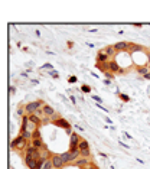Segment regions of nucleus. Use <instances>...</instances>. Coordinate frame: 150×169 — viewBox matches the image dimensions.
Listing matches in <instances>:
<instances>
[{
  "mask_svg": "<svg viewBox=\"0 0 150 169\" xmlns=\"http://www.w3.org/2000/svg\"><path fill=\"white\" fill-rule=\"evenodd\" d=\"M78 149H80V150H87V149H90V143H88V140H87V139H81Z\"/></svg>",
  "mask_w": 150,
  "mask_h": 169,
  "instance_id": "20",
  "label": "nucleus"
},
{
  "mask_svg": "<svg viewBox=\"0 0 150 169\" xmlns=\"http://www.w3.org/2000/svg\"><path fill=\"white\" fill-rule=\"evenodd\" d=\"M49 159V156H41L39 159H38V162H36V169H42V166L45 165V162Z\"/></svg>",
  "mask_w": 150,
  "mask_h": 169,
  "instance_id": "19",
  "label": "nucleus"
},
{
  "mask_svg": "<svg viewBox=\"0 0 150 169\" xmlns=\"http://www.w3.org/2000/svg\"><path fill=\"white\" fill-rule=\"evenodd\" d=\"M52 168H53V165H52V160H50V158H49V159L45 162V165L42 166V169H52Z\"/></svg>",
  "mask_w": 150,
  "mask_h": 169,
  "instance_id": "25",
  "label": "nucleus"
},
{
  "mask_svg": "<svg viewBox=\"0 0 150 169\" xmlns=\"http://www.w3.org/2000/svg\"><path fill=\"white\" fill-rule=\"evenodd\" d=\"M74 46V42L72 41H68V48H72Z\"/></svg>",
  "mask_w": 150,
  "mask_h": 169,
  "instance_id": "39",
  "label": "nucleus"
},
{
  "mask_svg": "<svg viewBox=\"0 0 150 169\" xmlns=\"http://www.w3.org/2000/svg\"><path fill=\"white\" fill-rule=\"evenodd\" d=\"M77 81H78V78H77L75 75H71V77L68 78V83H69V84H75Z\"/></svg>",
  "mask_w": 150,
  "mask_h": 169,
  "instance_id": "28",
  "label": "nucleus"
},
{
  "mask_svg": "<svg viewBox=\"0 0 150 169\" xmlns=\"http://www.w3.org/2000/svg\"><path fill=\"white\" fill-rule=\"evenodd\" d=\"M104 84H105V85H110V84H111V81H110V80H105V81H104Z\"/></svg>",
  "mask_w": 150,
  "mask_h": 169,
  "instance_id": "41",
  "label": "nucleus"
},
{
  "mask_svg": "<svg viewBox=\"0 0 150 169\" xmlns=\"http://www.w3.org/2000/svg\"><path fill=\"white\" fill-rule=\"evenodd\" d=\"M69 100L72 101V104H75V103H77V97H75L74 94H71V96H69Z\"/></svg>",
  "mask_w": 150,
  "mask_h": 169,
  "instance_id": "35",
  "label": "nucleus"
},
{
  "mask_svg": "<svg viewBox=\"0 0 150 169\" xmlns=\"http://www.w3.org/2000/svg\"><path fill=\"white\" fill-rule=\"evenodd\" d=\"M110 56L105 53L104 51H98L97 53V64H105V62H110Z\"/></svg>",
  "mask_w": 150,
  "mask_h": 169,
  "instance_id": "10",
  "label": "nucleus"
},
{
  "mask_svg": "<svg viewBox=\"0 0 150 169\" xmlns=\"http://www.w3.org/2000/svg\"><path fill=\"white\" fill-rule=\"evenodd\" d=\"M31 145H32V146H35L36 149H39V150L46 149V146H45V143H43V140H42V139H33Z\"/></svg>",
  "mask_w": 150,
  "mask_h": 169,
  "instance_id": "12",
  "label": "nucleus"
},
{
  "mask_svg": "<svg viewBox=\"0 0 150 169\" xmlns=\"http://www.w3.org/2000/svg\"><path fill=\"white\" fill-rule=\"evenodd\" d=\"M28 146H29L28 140H26V139H23V136H22V135L16 136V137L10 142V148H12L13 150H19V152L26 150V148H28Z\"/></svg>",
  "mask_w": 150,
  "mask_h": 169,
  "instance_id": "1",
  "label": "nucleus"
},
{
  "mask_svg": "<svg viewBox=\"0 0 150 169\" xmlns=\"http://www.w3.org/2000/svg\"><path fill=\"white\" fill-rule=\"evenodd\" d=\"M102 51L105 52V53H107V55H108L110 58H114V56L117 55V51L114 49V45H108V46H105V48H104Z\"/></svg>",
  "mask_w": 150,
  "mask_h": 169,
  "instance_id": "16",
  "label": "nucleus"
},
{
  "mask_svg": "<svg viewBox=\"0 0 150 169\" xmlns=\"http://www.w3.org/2000/svg\"><path fill=\"white\" fill-rule=\"evenodd\" d=\"M42 111H43V116L45 117H53L56 113H55V108L52 107V106H49V104H45L43 107H42Z\"/></svg>",
  "mask_w": 150,
  "mask_h": 169,
  "instance_id": "9",
  "label": "nucleus"
},
{
  "mask_svg": "<svg viewBox=\"0 0 150 169\" xmlns=\"http://www.w3.org/2000/svg\"><path fill=\"white\" fill-rule=\"evenodd\" d=\"M120 145H121L123 148H126V149H129V145H126V143H124V142H121V140H120Z\"/></svg>",
  "mask_w": 150,
  "mask_h": 169,
  "instance_id": "37",
  "label": "nucleus"
},
{
  "mask_svg": "<svg viewBox=\"0 0 150 169\" xmlns=\"http://www.w3.org/2000/svg\"><path fill=\"white\" fill-rule=\"evenodd\" d=\"M136 71H137L141 77H144L146 74L150 72V68H149V65H137V67H136Z\"/></svg>",
  "mask_w": 150,
  "mask_h": 169,
  "instance_id": "14",
  "label": "nucleus"
},
{
  "mask_svg": "<svg viewBox=\"0 0 150 169\" xmlns=\"http://www.w3.org/2000/svg\"><path fill=\"white\" fill-rule=\"evenodd\" d=\"M118 97H120L123 101H130V97H129V96H126V94H121V93H118Z\"/></svg>",
  "mask_w": 150,
  "mask_h": 169,
  "instance_id": "29",
  "label": "nucleus"
},
{
  "mask_svg": "<svg viewBox=\"0 0 150 169\" xmlns=\"http://www.w3.org/2000/svg\"><path fill=\"white\" fill-rule=\"evenodd\" d=\"M25 163H26V166L29 169H36V162H38V159H35L32 156H28V155H25Z\"/></svg>",
  "mask_w": 150,
  "mask_h": 169,
  "instance_id": "11",
  "label": "nucleus"
},
{
  "mask_svg": "<svg viewBox=\"0 0 150 169\" xmlns=\"http://www.w3.org/2000/svg\"><path fill=\"white\" fill-rule=\"evenodd\" d=\"M108 64H110V71H111L113 74H118V71L121 69V67L118 65V62H117L116 59H111Z\"/></svg>",
  "mask_w": 150,
  "mask_h": 169,
  "instance_id": "13",
  "label": "nucleus"
},
{
  "mask_svg": "<svg viewBox=\"0 0 150 169\" xmlns=\"http://www.w3.org/2000/svg\"><path fill=\"white\" fill-rule=\"evenodd\" d=\"M95 67L98 68L100 71H102V72H107V71H110V64H108V62H105V64H97Z\"/></svg>",
  "mask_w": 150,
  "mask_h": 169,
  "instance_id": "21",
  "label": "nucleus"
},
{
  "mask_svg": "<svg viewBox=\"0 0 150 169\" xmlns=\"http://www.w3.org/2000/svg\"><path fill=\"white\" fill-rule=\"evenodd\" d=\"M48 74H49V75H52L53 78H59V74H58V72H56L55 69H53V71H49Z\"/></svg>",
  "mask_w": 150,
  "mask_h": 169,
  "instance_id": "31",
  "label": "nucleus"
},
{
  "mask_svg": "<svg viewBox=\"0 0 150 169\" xmlns=\"http://www.w3.org/2000/svg\"><path fill=\"white\" fill-rule=\"evenodd\" d=\"M104 74H105L107 80H114V74H113L111 71H107V72H104Z\"/></svg>",
  "mask_w": 150,
  "mask_h": 169,
  "instance_id": "30",
  "label": "nucleus"
},
{
  "mask_svg": "<svg viewBox=\"0 0 150 169\" xmlns=\"http://www.w3.org/2000/svg\"><path fill=\"white\" fill-rule=\"evenodd\" d=\"M61 156H62V160H64V163L67 166V165H72L78 158H81V153H72L69 150H67V152L61 153Z\"/></svg>",
  "mask_w": 150,
  "mask_h": 169,
  "instance_id": "4",
  "label": "nucleus"
},
{
  "mask_svg": "<svg viewBox=\"0 0 150 169\" xmlns=\"http://www.w3.org/2000/svg\"><path fill=\"white\" fill-rule=\"evenodd\" d=\"M50 123H52L53 126L61 127V129H65V132H67L69 136L74 133V132H72V126H71V123H69L68 120H65L64 117H59V118H56V120H52Z\"/></svg>",
  "mask_w": 150,
  "mask_h": 169,
  "instance_id": "3",
  "label": "nucleus"
},
{
  "mask_svg": "<svg viewBox=\"0 0 150 169\" xmlns=\"http://www.w3.org/2000/svg\"><path fill=\"white\" fill-rule=\"evenodd\" d=\"M52 169H55V168H52Z\"/></svg>",
  "mask_w": 150,
  "mask_h": 169,
  "instance_id": "43",
  "label": "nucleus"
},
{
  "mask_svg": "<svg viewBox=\"0 0 150 169\" xmlns=\"http://www.w3.org/2000/svg\"><path fill=\"white\" fill-rule=\"evenodd\" d=\"M82 169H98V168H95V165H94V163L91 162V163H90L88 166H85V168H82Z\"/></svg>",
  "mask_w": 150,
  "mask_h": 169,
  "instance_id": "34",
  "label": "nucleus"
},
{
  "mask_svg": "<svg viewBox=\"0 0 150 169\" xmlns=\"http://www.w3.org/2000/svg\"><path fill=\"white\" fill-rule=\"evenodd\" d=\"M81 156H82V158H88V159H91V149L81 150Z\"/></svg>",
  "mask_w": 150,
  "mask_h": 169,
  "instance_id": "24",
  "label": "nucleus"
},
{
  "mask_svg": "<svg viewBox=\"0 0 150 169\" xmlns=\"http://www.w3.org/2000/svg\"><path fill=\"white\" fill-rule=\"evenodd\" d=\"M124 136H126L127 139H133V136L130 135V133H127V132H124Z\"/></svg>",
  "mask_w": 150,
  "mask_h": 169,
  "instance_id": "38",
  "label": "nucleus"
},
{
  "mask_svg": "<svg viewBox=\"0 0 150 169\" xmlns=\"http://www.w3.org/2000/svg\"><path fill=\"white\" fill-rule=\"evenodd\" d=\"M81 91L85 93V94H88V93L91 91V87H90V85H87V84H82V85H81Z\"/></svg>",
  "mask_w": 150,
  "mask_h": 169,
  "instance_id": "27",
  "label": "nucleus"
},
{
  "mask_svg": "<svg viewBox=\"0 0 150 169\" xmlns=\"http://www.w3.org/2000/svg\"><path fill=\"white\" fill-rule=\"evenodd\" d=\"M33 139H42V136H41V130H39V129H36L33 133H32V140H33Z\"/></svg>",
  "mask_w": 150,
  "mask_h": 169,
  "instance_id": "26",
  "label": "nucleus"
},
{
  "mask_svg": "<svg viewBox=\"0 0 150 169\" xmlns=\"http://www.w3.org/2000/svg\"><path fill=\"white\" fill-rule=\"evenodd\" d=\"M20 135L23 136V139H26V140H29V139L32 140V132H31V130H26V132H22Z\"/></svg>",
  "mask_w": 150,
  "mask_h": 169,
  "instance_id": "22",
  "label": "nucleus"
},
{
  "mask_svg": "<svg viewBox=\"0 0 150 169\" xmlns=\"http://www.w3.org/2000/svg\"><path fill=\"white\" fill-rule=\"evenodd\" d=\"M50 160H52V165H53L55 169H62L65 166V163H64V160H62V156L58 155V153H52V155H50Z\"/></svg>",
  "mask_w": 150,
  "mask_h": 169,
  "instance_id": "5",
  "label": "nucleus"
},
{
  "mask_svg": "<svg viewBox=\"0 0 150 169\" xmlns=\"http://www.w3.org/2000/svg\"><path fill=\"white\" fill-rule=\"evenodd\" d=\"M26 130H29V116H28V114L22 117V127H20V133H22V132H26Z\"/></svg>",
  "mask_w": 150,
  "mask_h": 169,
  "instance_id": "15",
  "label": "nucleus"
},
{
  "mask_svg": "<svg viewBox=\"0 0 150 169\" xmlns=\"http://www.w3.org/2000/svg\"><path fill=\"white\" fill-rule=\"evenodd\" d=\"M92 100H95V101H97V104H101V103H102V98H101V97H98V96H92Z\"/></svg>",
  "mask_w": 150,
  "mask_h": 169,
  "instance_id": "33",
  "label": "nucleus"
},
{
  "mask_svg": "<svg viewBox=\"0 0 150 169\" xmlns=\"http://www.w3.org/2000/svg\"><path fill=\"white\" fill-rule=\"evenodd\" d=\"M141 51H146L141 45H137V43H130V49H129V52H132V53H134V52H141Z\"/></svg>",
  "mask_w": 150,
  "mask_h": 169,
  "instance_id": "17",
  "label": "nucleus"
},
{
  "mask_svg": "<svg viewBox=\"0 0 150 169\" xmlns=\"http://www.w3.org/2000/svg\"><path fill=\"white\" fill-rule=\"evenodd\" d=\"M100 156H102V158H105V159H107V158H108V156H107V155H105V153H102V152H100Z\"/></svg>",
  "mask_w": 150,
  "mask_h": 169,
  "instance_id": "42",
  "label": "nucleus"
},
{
  "mask_svg": "<svg viewBox=\"0 0 150 169\" xmlns=\"http://www.w3.org/2000/svg\"><path fill=\"white\" fill-rule=\"evenodd\" d=\"M45 106V101L43 100H36V101H31V103H26L25 104V113L28 114V116H31V114H35L39 108H42Z\"/></svg>",
  "mask_w": 150,
  "mask_h": 169,
  "instance_id": "2",
  "label": "nucleus"
},
{
  "mask_svg": "<svg viewBox=\"0 0 150 169\" xmlns=\"http://www.w3.org/2000/svg\"><path fill=\"white\" fill-rule=\"evenodd\" d=\"M114 49L117 52H127L130 49V42H124V41L117 42V43H114Z\"/></svg>",
  "mask_w": 150,
  "mask_h": 169,
  "instance_id": "8",
  "label": "nucleus"
},
{
  "mask_svg": "<svg viewBox=\"0 0 150 169\" xmlns=\"http://www.w3.org/2000/svg\"><path fill=\"white\" fill-rule=\"evenodd\" d=\"M29 121H31V123H33V124H36L38 127L42 124L41 117H39V116H36V114H31V116H29Z\"/></svg>",
  "mask_w": 150,
  "mask_h": 169,
  "instance_id": "18",
  "label": "nucleus"
},
{
  "mask_svg": "<svg viewBox=\"0 0 150 169\" xmlns=\"http://www.w3.org/2000/svg\"><path fill=\"white\" fill-rule=\"evenodd\" d=\"M143 80H150V72H149V74H146V75L143 77Z\"/></svg>",
  "mask_w": 150,
  "mask_h": 169,
  "instance_id": "40",
  "label": "nucleus"
},
{
  "mask_svg": "<svg viewBox=\"0 0 150 169\" xmlns=\"http://www.w3.org/2000/svg\"><path fill=\"white\" fill-rule=\"evenodd\" d=\"M91 163V159H88V158H78L74 163H72V166H77V168H80V169H82V168H85V166H88Z\"/></svg>",
  "mask_w": 150,
  "mask_h": 169,
  "instance_id": "7",
  "label": "nucleus"
},
{
  "mask_svg": "<svg viewBox=\"0 0 150 169\" xmlns=\"http://www.w3.org/2000/svg\"><path fill=\"white\" fill-rule=\"evenodd\" d=\"M25 155H28V156H32V158H35V159H39V158L42 156L41 150H39V149H36V148H35V146H32V145H29V146L26 148V150H25Z\"/></svg>",
  "mask_w": 150,
  "mask_h": 169,
  "instance_id": "6",
  "label": "nucleus"
},
{
  "mask_svg": "<svg viewBox=\"0 0 150 169\" xmlns=\"http://www.w3.org/2000/svg\"><path fill=\"white\" fill-rule=\"evenodd\" d=\"M41 69H45V71H48V72H49V71H53V65L48 62V64H43V65L41 67Z\"/></svg>",
  "mask_w": 150,
  "mask_h": 169,
  "instance_id": "23",
  "label": "nucleus"
},
{
  "mask_svg": "<svg viewBox=\"0 0 150 169\" xmlns=\"http://www.w3.org/2000/svg\"><path fill=\"white\" fill-rule=\"evenodd\" d=\"M23 111H25V108H17L16 110V116H26V114H23Z\"/></svg>",
  "mask_w": 150,
  "mask_h": 169,
  "instance_id": "32",
  "label": "nucleus"
},
{
  "mask_svg": "<svg viewBox=\"0 0 150 169\" xmlns=\"http://www.w3.org/2000/svg\"><path fill=\"white\" fill-rule=\"evenodd\" d=\"M35 114H36V116H39V117H42V116H43V111H42V108H39V110H38Z\"/></svg>",
  "mask_w": 150,
  "mask_h": 169,
  "instance_id": "36",
  "label": "nucleus"
}]
</instances>
